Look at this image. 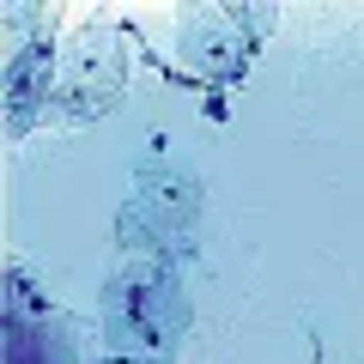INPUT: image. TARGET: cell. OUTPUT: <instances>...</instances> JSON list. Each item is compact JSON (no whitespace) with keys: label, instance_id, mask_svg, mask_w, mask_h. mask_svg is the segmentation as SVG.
I'll use <instances>...</instances> for the list:
<instances>
[{"label":"cell","instance_id":"cell-1","mask_svg":"<svg viewBox=\"0 0 364 364\" xmlns=\"http://www.w3.org/2000/svg\"><path fill=\"white\" fill-rule=\"evenodd\" d=\"M104 346L134 364H170L188 334V291L176 261L164 255H122V267L104 279Z\"/></svg>","mask_w":364,"mask_h":364},{"label":"cell","instance_id":"cell-2","mask_svg":"<svg viewBox=\"0 0 364 364\" xmlns=\"http://www.w3.org/2000/svg\"><path fill=\"white\" fill-rule=\"evenodd\" d=\"M122 255L188 261L200 243V182L188 170H140L128 207L116 213Z\"/></svg>","mask_w":364,"mask_h":364},{"label":"cell","instance_id":"cell-3","mask_svg":"<svg viewBox=\"0 0 364 364\" xmlns=\"http://www.w3.org/2000/svg\"><path fill=\"white\" fill-rule=\"evenodd\" d=\"M122 79H128L122 37L104 18H91V25H79L73 37H67V67H61V79H55V109H61L67 122L104 116L122 97Z\"/></svg>","mask_w":364,"mask_h":364},{"label":"cell","instance_id":"cell-4","mask_svg":"<svg viewBox=\"0 0 364 364\" xmlns=\"http://www.w3.org/2000/svg\"><path fill=\"white\" fill-rule=\"evenodd\" d=\"M273 25L267 6H207V13L188 18V37H182V55L200 79L213 85H237L249 73V55L261 49V31Z\"/></svg>","mask_w":364,"mask_h":364},{"label":"cell","instance_id":"cell-5","mask_svg":"<svg viewBox=\"0 0 364 364\" xmlns=\"http://www.w3.org/2000/svg\"><path fill=\"white\" fill-rule=\"evenodd\" d=\"M49 91H55V37L37 25L31 43L18 49L13 73H6V140H25V134L37 128Z\"/></svg>","mask_w":364,"mask_h":364},{"label":"cell","instance_id":"cell-6","mask_svg":"<svg viewBox=\"0 0 364 364\" xmlns=\"http://www.w3.org/2000/svg\"><path fill=\"white\" fill-rule=\"evenodd\" d=\"M61 316H6V364H73V346H67Z\"/></svg>","mask_w":364,"mask_h":364},{"label":"cell","instance_id":"cell-7","mask_svg":"<svg viewBox=\"0 0 364 364\" xmlns=\"http://www.w3.org/2000/svg\"><path fill=\"white\" fill-rule=\"evenodd\" d=\"M0 286H6V304H0V316H25V322H31V316H61L49 298H43V286L31 279L25 267H6V273H0Z\"/></svg>","mask_w":364,"mask_h":364}]
</instances>
